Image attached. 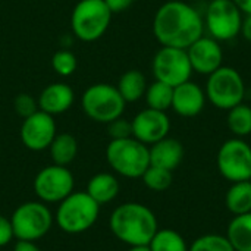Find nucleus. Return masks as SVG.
<instances>
[{
	"label": "nucleus",
	"instance_id": "nucleus-1",
	"mask_svg": "<svg viewBox=\"0 0 251 251\" xmlns=\"http://www.w3.org/2000/svg\"><path fill=\"white\" fill-rule=\"evenodd\" d=\"M204 31L203 15L182 0L165 1L153 18V34L163 47L187 50Z\"/></svg>",
	"mask_w": 251,
	"mask_h": 251
},
{
	"label": "nucleus",
	"instance_id": "nucleus-2",
	"mask_svg": "<svg viewBox=\"0 0 251 251\" xmlns=\"http://www.w3.org/2000/svg\"><path fill=\"white\" fill-rule=\"evenodd\" d=\"M109 228L119 241L132 247L149 246L159 229V224L151 209L141 203L129 201L112 212Z\"/></svg>",
	"mask_w": 251,
	"mask_h": 251
},
{
	"label": "nucleus",
	"instance_id": "nucleus-3",
	"mask_svg": "<svg viewBox=\"0 0 251 251\" xmlns=\"http://www.w3.org/2000/svg\"><path fill=\"white\" fill-rule=\"evenodd\" d=\"M57 204L54 221L63 232L71 235L91 229L100 215V204L85 191H74Z\"/></svg>",
	"mask_w": 251,
	"mask_h": 251
},
{
	"label": "nucleus",
	"instance_id": "nucleus-4",
	"mask_svg": "<svg viewBox=\"0 0 251 251\" xmlns=\"http://www.w3.org/2000/svg\"><path fill=\"white\" fill-rule=\"evenodd\" d=\"M106 160L118 175L129 179L141 178L150 166L149 146L134 137L110 140L106 147Z\"/></svg>",
	"mask_w": 251,
	"mask_h": 251
},
{
	"label": "nucleus",
	"instance_id": "nucleus-5",
	"mask_svg": "<svg viewBox=\"0 0 251 251\" xmlns=\"http://www.w3.org/2000/svg\"><path fill=\"white\" fill-rule=\"evenodd\" d=\"M204 93L207 101L213 107L228 112L229 109L244 103L246 82L235 68L221 66L207 76Z\"/></svg>",
	"mask_w": 251,
	"mask_h": 251
},
{
	"label": "nucleus",
	"instance_id": "nucleus-6",
	"mask_svg": "<svg viewBox=\"0 0 251 251\" xmlns=\"http://www.w3.org/2000/svg\"><path fill=\"white\" fill-rule=\"evenodd\" d=\"M112 15L104 0H79L71 13L72 32L81 41H96L107 31Z\"/></svg>",
	"mask_w": 251,
	"mask_h": 251
},
{
	"label": "nucleus",
	"instance_id": "nucleus-7",
	"mask_svg": "<svg viewBox=\"0 0 251 251\" xmlns=\"http://www.w3.org/2000/svg\"><path fill=\"white\" fill-rule=\"evenodd\" d=\"M81 104L84 113L91 121L99 124H109L124 115L126 101L115 85L97 82L84 91Z\"/></svg>",
	"mask_w": 251,
	"mask_h": 251
},
{
	"label": "nucleus",
	"instance_id": "nucleus-8",
	"mask_svg": "<svg viewBox=\"0 0 251 251\" xmlns=\"http://www.w3.org/2000/svg\"><path fill=\"white\" fill-rule=\"evenodd\" d=\"M13 235L22 241L43 238L53 225V215L43 201H26L19 204L9 218Z\"/></svg>",
	"mask_w": 251,
	"mask_h": 251
},
{
	"label": "nucleus",
	"instance_id": "nucleus-9",
	"mask_svg": "<svg viewBox=\"0 0 251 251\" xmlns=\"http://www.w3.org/2000/svg\"><path fill=\"white\" fill-rule=\"evenodd\" d=\"M244 15L232 0H210L204 19V29L219 43L232 41L241 34Z\"/></svg>",
	"mask_w": 251,
	"mask_h": 251
},
{
	"label": "nucleus",
	"instance_id": "nucleus-10",
	"mask_svg": "<svg viewBox=\"0 0 251 251\" xmlns=\"http://www.w3.org/2000/svg\"><path fill=\"white\" fill-rule=\"evenodd\" d=\"M216 165L226 181H249L251 179V146L238 137L226 140L218 151Z\"/></svg>",
	"mask_w": 251,
	"mask_h": 251
},
{
	"label": "nucleus",
	"instance_id": "nucleus-11",
	"mask_svg": "<svg viewBox=\"0 0 251 251\" xmlns=\"http://www.w3.org/2000/svg\"><path fill=\"white\" fill-rule=\"evenodd\" d=\"M151 71L156 81L165 82L174 88L190 81L194 74L187 50L163 46L153 57Z\"/></svg>",
	"mask_w": 251,
	"mask_h": 251
},
{
	"label": "nucleus",
	"instance_id": "nucleus-12",
	"mask_svg": "<svg viewBox=\"0 0 251 251\" xmlns=\"http://www.w3.org/2000/svg\"><path fill=\"white\" fill-rule=\"evenodd\" d=\"M34 191L43 203H60L74 193L75 179L68 166L50 165L34 178Z\"/></svg>",
	"mask_w": 251,
	"mask_h": 251
},
{
	"label": "nucleus",
	"instance_id": "nucleus-13",
	"mask_svg": "<svg viewBox=\"0 0 251 251\" xmlns=\"http://www.w3.org/2000/svg\"><path fill=\"white\" fill-rule=\"evenodd\" d=\"M56 134L54 118L40 109L24 119L19 131L22 144L31 151H43L49 149Z\"/></svg>",
	"mask_w": 251,
	"mask_h": 251
},
{
	"label": "nucleus",
	"instance_id": "nucleus-14",
	"mask_svg": "<svg viewBox=\"0 0 251 251\" xmlns=\"http://www.w3.org/2000/svg\"><path fill=\"white\" fill-rule=\"evenodd\" d=\"M132 137L146 146H151L169 135L171 119L166 112L146 107L131 121Z\"/></svg>",
	"mask_w": 251,
	"mask_h": 251
},
{
	"label": "nucleus",
	"instance_id": "nucleus-15",
	"mask_svg": "<svg viewBox=\"0 0 251 251\" xmlns=\"http://www.w3.org/2000/svg\"><path fill=\"white\" fill-rule=\"evenodd\" d=\"M188 59L196 74L209 76L224 66V50L218 40L210 35H201L188 49Z\"/></svg>",
	"mask_w": 251,
	"mask_h": 251
},
{
	"label": "nucleus",
	"instance_id": "nucleus-16",
	"mask_svg": "<svg viewBox=\"0 0 251 251\" xmlns=\"http://www.w3.org/2000/svg\"><path fill=\"white\" fill-rule=\"evenodd\" d=\"M206 101L207 99L204 90L197 82L190 79L174 88L171 109L182 118H194L203 112Z\"/></svg>",
	"mask_w": 251,
	"mask_h": 251
},
{
	"label": "nucleus",
	"instance_id": "nucleus-17",
	"mask_svg": "<svg viewBox=\"0 0 251 251\" xmlns=\"http://www.w3.org/2000/svg\"><path fill=\"white\" fill-rule=\"evenodd\" d=\"M74 90L63 82H53L47 85L38 97V109L54 116L65 113L74 104Z\"/></svg>",
	"mask_w": 251,
	"mask_h": 251
},
{
	"label": "nucleus",
	"instance_id": "nucleus-18",
	"mask_svg": "<svg viewBox=\"0 0 251 251\" xmlns=\"http://www.w3.org/2000/svg\"><path fill=\"white\" fill-rule=\"evenodd\" d=\"M150 165L175 171L184 159V146L176 138L166 137L149 147Z\"/></svg>",
	"mask_w": 251,
	"mask_h": 251
},
{
	"label": "nucleus",
	"instance_id": "nucleus-19",
	"mask_svg": "<svg viewBox=\"0 0 251 251\" xmlns=\"http://www.w3.org/2000/svg\"><path fill=\"white\" fill-rule=\"evenodd\" d=\"M121 185L118 178L109 172H100L90 178L85 193L100 206L113 201L119 194Z\"/></svg>",
	"mask_w": 251,
	"mask_h": 251
},
{
	"label": "nucleus",
	"instance_id": "nucleus-20",
	"mask_svg": "<svg viewBox=\"0 0 251 251\" xmlns=\"http://www.w3.org/2000/svg\"><path fill=\"white\" fill-rule=\"evenodd\" d=\"M116 88L126 103H135L144 97L147 90V79L141 71L129 69L121 75Z\"/></svg>",
	"mask_w": 251,
	"mask_h": 251
},
{
	"label": "nucleus",
	"instance_id": "nucleus-21",
	"mask_svg": "<svg viewBox=\"0 0 251 251\" xmlns=\"http://www.w3.org/2000/svg\"><path fill=\"white\" fill-rule=\"evenodd\" d=\"M226 238L235 251H251V212L232 218L226 229Z\"/></svg>",
	"mask_w": 251,
	"mask_h": 251
},
{
	"label": "nucleus",
	"instance_id": "nucleus-22",
	"mask_svg": "<svg viewBox=\"0 0 251 251\" xmlns=\"http://www.w3.org/2000/svg\"><path fill=\"white\" fill-rule=\"evenodd\" d=\"M225 206L234 215H244L251 212V179L232 182L225 194Z\"/></svg>",
	"mask_w": 251,
	"mask_h": 251
},
{
	"label": "nucleus",
	"instance_id": "nucleus-23",
	"mask_svg": "<svg viewBox=\"0 0 251 251\" xmlns=\"http://www.w3.org/2000/svg\"><path fill=\"white\" fill-rule=\"evenodd\" d=\"M49 150L54 165L68 166L75 160L78 154V143L74 135L68 132H62V134H56Z\"/></svg>",
	"mask_w": 251,
	"mask_h": 251
},
{
	"label": "nucleus",
	"instance_id": "nucleus-24",
	"mask_svg": "<svg viewBox=\"0 0 251 251\" xmlns=\"http://www.w3.org/2000/svg\"><path fill=\"white\" fill-rule=\"evenodd\" d=\"M172 97H174V87L160 81H154L150 85H147L144 94L147 107L162 112H166L168 109L172 107Z\"/></svg>",
	"mask_w": 251,
	"mask_h": 251
},
{
	"label": "nucleus",
	"instance_id": "nucleus-25",
	"mask_svg": "<svg viewBox=\"0 0 251 251\" xmlns=\"http://www.w3.org/2000/svg\"><path fill=\"white\" fill-rule=\"evenodd\" d=\"M150 251H188L185 238L175 229H157L149 244Z\"/></svg>",
	"mask_w": 251,
	"mask_h": 251
},
{
	"label": "nucleus",
	"instance_id": "nucleus-26",
	"mask_svg": "<svg viewBox=\"0 0 251 251\" xmlns=\"http://www.w3.org/2000/svg\"><path fill=\"white\" fill-rule=\"evenodd\" d=\"M226 124L229 131L238 137L244 138L251 134V106L241 103L228 110Z\"/></svg>",
	"mask_w": 251,
	"mask_h": 251
},
{
	"label": "nucleus",
	"instance_id": "nucleus-27",
	"mask_svg": "<svg viewBox=\"0 0 251 251\" xmlns=\"http://www.w3.org/2000/svg\"><path fill=\"white\" fill-rule=\"evenodd\" d=\"M141 179H143L144 185L149 190H151V191H165L172 185L174 176H172L171 171L150 165L147 168V171L143 174Z\"/></svg>",
	"mask_w": 251,
	"mask_h": 251
},
{
	"label": "nucleus",
	"instance_id": "nucleus-28",
	"mask_svg": "<svg viewBox=\"0 0 251 251\" xmlns=\"http://www.w3.org/2000/svg\"><path fill=\"white\" fill-rule=\"evenodd\" d=\"M188 251H235L226 235L206 234L194 240Z\"/></svg>",
	"mask_w": 251,
	"mask_h": 251
},
{
	"label": "nucleus",
	"instance_id": "nucleus-29",
	"mask_svg": "<svg viewBox=\"0 0 251 251\" xmlns=\"http://www.w3.org/2000/svg\"><path fill=\"white\" fill-rule=\"evenodd\" d=\"M76 57L69 50H57L51 57V68L59 76H69L76 69Z\"/></svg>",
	"mask_w": 251,
	"mask_h": 251
},
{
	"label": "nucleus",
	"instance_id": "nucleus-30",
	"mask_svg": "<svg viewBox=\"0 0 251 251\" xmlns=\"http://www.w3.org/2000/svg\"><path fill=\"white\" fill-rule=\"evenodd\" d=\"M13 107H15V112L22 118H28L31 116L32 113H35L38 110V101L31 96V94H26V93H21L15 97L13 100Z\"/></svg>",
	"mask_w": 251,
	"mask_h": 251
},
{
	"label": "nucleus",
	"instance_id": "nucleus-31",
	"mask_svg": "<svg viewBox=\"0 0 251 251\" xmlns=\"http://www.w3.org/2000/svg\"><path fill=\"white\" fill-rule=\"evenodd\" d=\"M107 125V134L112 140H122V138H129L132 137V125L131 121L121 118L113 119L112 122L106 124Z\"/></svg>",
	"mask_w": 251,
	"mask_h": 251
},
{
	"label": "nucleus",
	"instance_id": "nucleus-32",
	"mask_svg": "<svg viewBox=\"0 0 251 251\" xmlns=\"http://www.w3.org/2000/svg\"><path fill=\"white\" fill-rule=\"evenodd\" d=\"M15 238L10 219L0 215V247H6Z\"/></svg>",
	"mask_w": 251,
	"mask_h": 251
},
{
	"label": "nucleus",
	"instance_id": "nucleus-33",
	"mask_svg": "<svg viewBox=\"0 0 251 251\" xmlns=\"http://www.w3.org/2000/svg\"><path fill=\"white\" fill-rule=\"evenodd\" d=\"M104 3L112 13H121L125 12L134 3V0H104Z\"/></svg>",
	"mask_w": 251,
	"mask_h": 251
},
{
	"label": "nucleus",
	"instance_id": "nucleus-34",
	"mask_svg": "<svg viewBox=\"0 0 251 251\" xmlns=\"http://www.w3.org/2000/svg\"><path fill=\"white\" fill-rule=\"evenodd\" d=\"M13 251H41L40 247L34 243V241H22L18 240V243L15 244Z\"/></svg>",
	"mask_w": 251,
	"mask_h": 251
},
{
	"label": "nucleus",
	"instance_id": "nucleus-35",
	"mask_svg": "<svg viewBox=\"0 0 251 251\" xmlns=\"http://www.w3.org/2000/svg\"><path fill=\"white\" fill-rule=\"evenodd\" d=\"M241 35L244 40L251 43V15H246L243 18V25H241Z\"/></svg>",
	"mask_w": 251,
	"mask_h": 251
},
{
	"label": "nucleus",
	"instance_id": "nucleus-36",
	"mask_svg": "<svg viewBox=\"0 0 251 251\" xmlns=\"http://www.w3.org/2000/svg\"><path fill=\"white\" fill-rule=\"evenodd\" d=\"M235 3V6L240 9V12L246 16L251 15V0H232Z\"/></svg>",
	"mask_w": 251,
	"mask_h": 251
},
{
	"label": "nucleus",
	"instance_id": "nucleus-37",
	"mask_svg": "<svg viewBox=\"0 0 251 251\" xmlns=\"http://www.w3.org/2000/svg\"><path fill=\"white\" fill-rule=\"evenodd\" d=\"M126 251H150L149 246H132Z\"/></svg>",
	"mask_w": 251,
	"mask_h": 251
}]
</instances>
